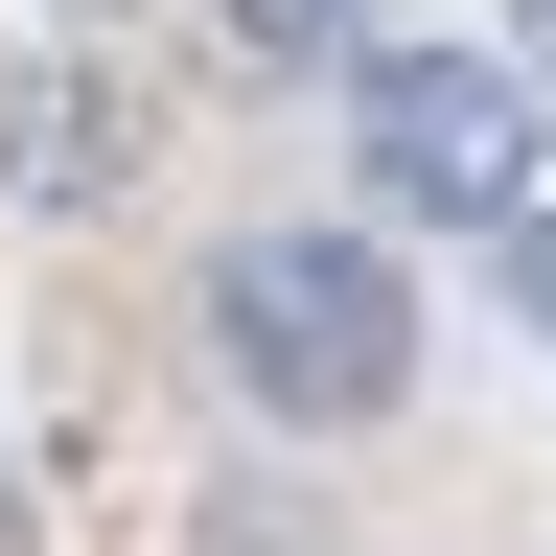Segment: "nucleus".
Here are the masks:
<instances>
[{"label":"nucleus","instance_id":"5","mask_svg":"<svg viewBox=\"0 0 556 556\" xmlns=\"http://www.w3.org/2000/svg\"><path fill=\"white\" fill-rule=\"evenodd\" d=\"M510 302H533V325H556V208H533V232H510Z\"/></svg>","mask_w":556,"mask_h":556},{"label":"nucleus","instance_id":"1","mask_svg":"<svg viewBox=\"0 0 556 556\" xmlns=\"http://www.w3.org/2000/svg\"><path fill=\"white\" fill-rule=\"evenodd\" d=\"M208 371H232L255 417H302V441L394 417V371H417L394 232H232V255H208Z\"/></svg>","mask_w":556,"mask_h":556},{"label":"nucleus","instance_id":"6","mask_svg":"<svg viewBox=\"0 0 556 556\" xmlns=\"http://www.w3.org/2000/svg\"><path fill=\"white\" fill-rule=\"evenodd\" d=\"M510 70H533V93H556V0H510Z\"/></svg>","mask_w":556,"mask_h":556},{"label":"nucleus","instance_id":"4","mask_svg":"<svg viewBox=\"0 0 556 556\" xmlns=\"http://www.w3.org/2000/svg\"><path fill=\"white\" fill-rule=\"evenodd\" d=\"M232 24H255V47H348V0H232Z\"/></svg>","mask_w":556,"mask_h":556},{"label":"nucleus","instance_id":"7","mask_svg":"<svg viewBox=\"0 0 556 556\" xmlns=\"http://www.w3.org/2000/svg\"><path fill=\"white\" fill-rule=\"evenodd\" d=\"M0 556H24V464H0Z\"/></svg>","mask_w":556,"mask_h":556},{"label":"nucleus","instance_id":"2","mask_svg":"<svg viewBox=\"0 0 556 556\" xmlns=\"http://www.w3.org/2000/svg\"><path fill=\"white\" fill-rule=\"evenodd\" d=\"M348 163H371L394 232H533V163H556V93L510 47H371L348 93Z\"/></svg>","mask_w":556,"mask_h":556},{"label":"nucleus","instance_id":"3","mask_svg":"<svg viewBox=\"0 0 556 556\" xmlns=\"http://www.w3.org/2000/svg\"><path fill=\"white\" fill-rule=\"evenodd\" d=\"M0 186H24V208H93L116 186V93L70 47H0Z\"/></svg>","mask_w":556,"mask_h":556}]
</instances>
